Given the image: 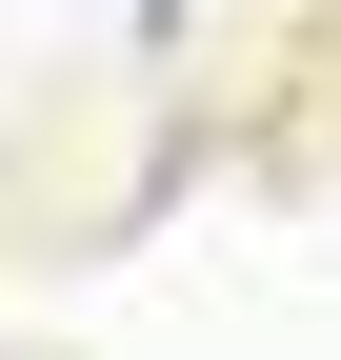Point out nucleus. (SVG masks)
<instances>
[{"label": "nucleus", "mask_w": 341, "mask_h": 360, "mask_svg": "<svg viewBox=\"0 0 341 360\" xmlns=\"http://www.w3.org/2000/svg\"><path fill=\"white\" fill-rule=\"evenodd\" d=\"M141 20H181V0H141Z\"/></svg>", "instance_id": "f257e3e1"}]
</instances>
